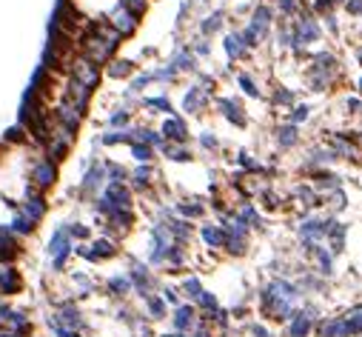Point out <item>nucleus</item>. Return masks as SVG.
<instances>
[{
	"label": "nucleus",
	"instance_id": "obj_25",
	"mask_svg": "<svg viewBox=\"0 0 362 337\" xmlns=\"http://www.w3.org/2000/svg\"><path fill=\"white\" fill-rule=\"evenodd\" d=\"M169 63L174 66V72H177V75H186V72H197V54H194L188 46H186V49H180V52H174Z\"/></svg>",
	"mask_w": 362,
	"mask_h": 337
},
{
	"label": "nucleus",
	"instance_id": "obj_41",
	"mask_svg": "<svg viewBox=\"0 0 362 337\" xmlns=\"http://www.w3.org/2000/svg\"><path fill=\"white\" fill-rule=\"evenodd\" d=\"M128 149H131V158H134L137 163H152V160H155V152H157V149H152V146H146V143H131Z\"/></svg>",
	"mask_w": 362,
	"mask_h": 337
},
{
	"label": "nucleus",
	"instance_id": "obj_4",
	"mask_svg": "<svg viewBox=\"0 0 362 337\" xmlns=\"http://www.w3.org/2000/svg\"><path fill=\"white\" fill-rule=\"evenodd\" d=\"M126 275H128L131 289H134V295H137L140 300L146 297V295H155V292L160 289V286H157V278H155V268H152L149 263L137 260V257H131V260H128Z\"/></svg>",
	"mask_w": 362,
	"mask_h": 337
},
{
	"label": "nucleus",
	"instance_id": "obj_55",
	"mask_svg": "<svg viewBox=\"0 0 362 337\" xmlns=\"http://www.w3.org/2000/svg\"><path fill=\"white\" fill-rule=\"evenodd\" d=\"M345 109L348 112H359L362 109V100L359 97H345Z\"/></svg>",
	"mask_w": 362,
	"mask_h": 337
},
{
	"label": "nucleus",
	"instance_id": "obj_39",
	"mask_svg": "<svg viewBox=\"0 0 362 337\" xmlns=\"http://www.w3.org/2000/svg\"><path fill=\"white\" fill-rule=\"evenodd\" d=\"M311 175H314V183H317V186H325V191L339 189V177H337L334 172H328V169H314Z\"/></svg>",
	"mask_w": 362,
	"mask_h": 337
},
{
	"label": "nucleus",
	"instance_id": "obj_13",
	"mask_svg": "<svg viewBox=\"0 0 362 337\" xmlns=\"http://www.w3.org/2000/svg\"><path fill=\"white\" fill-rule=\"evenodd\" d=\"M128 189H137V191H152V186L157 183V172L152 163H137L131 172H128Z\"/></svg>",
	"mask_w": 362,
	"mask_h": 337
},
{
	"label": "nucleus",
	"instance_id": "obj_31",
	"mask_svg": "<svg viewBox=\"0 0 362 337\" xmlns=\"http://www.w3.org/2000/svg\"><path fill=\"white\" fill-rule=\"evenodd\" d=\"M320 337H348V329H345V320L342 317H328L317 326Z\"/></svg>",
	"mask_w": 362,
	"mask_h": 337
},
{
	"label": "nucleus",
	"instance_id": "obj_2",
	"mask_svg": "<svg viewBox=\"0 0 362 337\" xmlns=\"http://www.w3.org/2000/svg\"><path fill=\"white\" fill-rule=\"evenodd\" d=\"M43 254L49 260V272L52 275H66L68 260L75 257V240H71L66 223H57L54 226V232L49 235V240L43 246Z\"/></svg>",
	"mask_w": 362,
	"mask_h": 337
},
{
	"label": "nucleus",
	"instance_id": "obj_5",
	"mask_svg": "<svg viewBox=\"0 0 362 337\" xmlns=\"http://www.w3.org/2000/svg\"><path fill=\"white\" fill-rule=\"evenodd\" d=\"M109 180H106V163L103 160H89L86 163V169H83V177H80V186H78V194H80V200H95L100 191H103V186H106Z\"/></svg>",
	"mask_w": 362,
	"mask_h": 337
},
{
	"label": "nucleus",
	"instance_id": "obj_15",
	"mask_svg": "<svg viewBox=\"0 0 362 337\" xmlns=\"http://www.w3.org/2000/svg\"><path fill=\"white\" fill-rule=\"evenodd\" d=\"M103 295L106 297H111V300H126L128 295H134V289H131V280H128V275L126 272H117V275H109L106 280H103Z\"/></svg>",
	"mask_w": 362,
	"mask_h": 337
},
{
	"label": "nucleus",
	"instance_id": "obj_1",
	"mask_svg": "<svg viewBox=\"0 0 362 337\" xmlns=\"http://www.w3.org/2000/svg\"><path fill=\"white\" fill-rule=\"evenodd\" d=\"M37 143L18 126L0 138V194L12 206H20L32 194H40L32 183V163H35Z\"/></svg>",
	"mask_w": 362,
	"mask_h": 337
},
{
	"label": "nucleus",
	"instance_id": "obj_45",
	"mask_svg": "<svg viewBox=\"0 0 362 337\" xmlns=\"http://www.w3.org/2000/svg\"><path fill=\"white\" fill-rule=\"evenodd\" d=\"M237 163H240V166H243L248 175H263V172H265V169L260 166V160L248 158V152H240V155H237Z\"/></svg>",
	"mask_w": 362,
	"mask_h": 337
},
{
	"label": "nucleus",
	"instance_id": "obj_53",
	"mask_svg": "<svg viewBox=\"0 0 362 337\" xmlns=\"http://www.w3.org/2000/svg\"><path fill=\"white\" fill-rule=\"evenodd\" d=\"M191 52H194V54H203V57H205V54H211V43H208V40L203 37V40H197V43L191 46Z\"/></svg>",
	"mask_w": 362,
	"mask_h": 337
},
{
	"label": "nucleus",
	"instance_id": "obj_56",
	"mask_svg": "<svg viewBox=\"0 0 362 337\" xmlns=\"http://www.w3.org/2000/svg\"><path fill=\"white\" fill-rule=\"evenodd\" d=\"M325 26H328V29H331L334 35L339 32V26H337V18H334V15H325Z\"/></svg>",
	"mask_w": 362,
	"mask_h": 337
},
{
	"label": "nucleus",
	"instance_id": "obj_57",
	"mask_svg": "<svg viewBox=\"0 0 362 337\" xmlns=\"http://www.w3.org/2000/svg\"><path fill=\"white\" fill-rule=\"evenodd\" d=\"M157 337H188V334H183V331H163V334H157Z\"/></svg>",
	"mask_w": 362,
	"mask_h": 337
},
{
	"label": "nucleus",
	"instance_id": "obj_51",
	"mask_svg": "<svg viewBox=\"0 0 362 337\" xmlns=\"http://www.w3.org/2000/svg\"><path fill=\"white\" fill-rule=\"evenodd\" d=\"M277 46H279V49L291 46V29H288V26H279V32H277Z\"/></svg>",
	"mask_w": 362,
	"mask_h": 337
},
{
	"label": "nucleus",
	"instance_id": "obj_3",
	"mask_svg": "<svg viewBox=\"0 0 362 337\" xmlns=\"http://www.w3.org/2000/svg\"><path fill=\"white\" fill-rule=\"evenodd\" d=\"M117 254H120V246L109 235L86 240V243H75V257H80L86 263H106V260H114Z\"/></svg>",
	"mask_w": 362,
	"mask_h": 337
},
{
	"label": "nucleus",
	"instance_id": "obj_30",
	"mask_svg": "<svg viewBox=\"0 0 362 337\" xmlns=\"http://www.w3.org/2000/svg\"><path fill=\"white\" fill-rule=\"evenodd\" d=\"M223 49H226L229 60H240V57H246V54H248V49H246V43H243L240 32H231V35H226V40H223Z\"/></svg>",
	"mask_w": 362,
	"mask_h": 337
},
{
	"label": "nucleus",
	"instance_id": "obj_46",
	"mask_svg": "<svg viewBox=\"0 0 362 337\" xmlns=\"http://www.w3.org/2000/svg\"><path fill=\"white\" fill-rule=\"evenodd\" d=\"M157 295L166 300V306H169V309H174V306H180V303H183V297H180V289H177V286H163Z\"/></svg>",
	"mask_w": 362,
	"mask_h": 337
},
{
	"label": "nucleus",
	"instance_id": "obj_50",
	"mask_svg": "<svg viewBox=\"0 0 362 337\" xmlns=\"http://www.w3.org/2000/svg\"><path fill=\"white\" fill-rule=\"evenodd\" d=\"M337 6V0H314V12L320 15V18H325V15H331V9Z\"/></svg>",
	"mask_w": 362,
	"mask_h": 337
},
{
	"label": "nucleus",
	"instance_id": "obj_9",
	"mask_svg": "<svg viewBox=\"0 0 362 337\" xmlns=\"http://www.w3.org/2000/svg\"><path fill=\"white\" fill-rule=\"evenodd\" d=\"M334 215H328V218H303L300 220V240H311V243H320V240H325V235H328V229L334 226Z\"/></svg>",
	"mask_w": 362,
	"mask_h": 337
},
{
	"label": "nucleus",
	"instance_id": "obj_10",
	"mask_svg": "<svg viewBox=\"0 0 362 337\" xmlns=\"http://www.w3.org/2000/svg\"><path fill=\"white\" fill-rule=\"evenodd\" d=\"M169 317H171V331H183V334H191L194 326L200 323V314H197L194 303H186V300L180 306H174L169 312Z\"/></svg>",
	"mask_w": 362,
	"mask_h": 337
},
{
	"label": "nucleus",
	"instance_id": "obj_32",
	"mask_svg": "<svg viewBox=\"0 0 362 337\" xmlns=\"http://www.w3.org/2000/svg\"><path fill=\"white\" fill-rule=\"evenodd\" d=\"M334 160H337V155H334L328 146H325V149L320 146V149H314V152L306 158V169H311V172H314V169H322L325 163H334Z\"/></svg>",
	"mask_w": 362,
	"mask_h": 337
},
{
	"label": "nucleus",
	"instance_id": "obj_54",
	"mask_svg": "<svg viewBox=\"0 0 362 337\" xmlns=\"http://www.w3.org/2000/svg\"><path fill=\"white\" fill-rule=\"evenodd\" d=\"M248 334H251V337H271V334H268V329H265V326H260V323H251V326H248Z\"/></svg>",
	"mask_w": 362,
	"mask_h": 337
},
{
	"label": "nucleus",
	"instance_id": "obj_22",
	"mask_svg": "<svg viewBox=\"0 0 362 337\" xmlns=\"http://www.w3.org/2000/svg\"><path fill=\"white\" fill-rule=\"evenodd\" d=\"M106 75L111 78V81H123V78H131L134 72H137V63L134 60H126V57H111L106 66Z\"/></svg>",
	"mask_w": 362,
	"mask_h": 337
},
{
	"label": "nucleus",
	"instance_id": "obj_58",
	"mask_svg": "<svg viewBox=\"0 0 362 337\" xmlns=\"http://www.w3.org/2000/svg\"><path fill=\"white\" fill-rule=\"evenodd\" d=\"M359 92H362V81H359Z\"/></svg>",
	"mask_w": 362,
	"mask_h": 337
},
{
	"label": "nucleus",
	"instance_id": "obj_40",
	"mask_svg": "<svg viewBox=\"0 0 362 337\" xmlns=\"http://www.w3.org/2000/svg\"><path fill=\"white\" fill-rule=\"evenodd\" d=\"M237 83H240L243 95H248V97H257V100L263 97V89H260V86L254 83V78H251L248 72H240V75H237Z\"/></svg>",
	"mask_w": 362,
	"mask_h": 337
},
{
	"label": "nucleus",
	"instance_id": "obj_34",
	"mask_svg": "<svg viewBox=\"0 0 362 337\" xmlns=\"http://www.w3.org/2000/svg\"><path fill=\"white\" fill-rule=\"evenodd\" d=\"M314 257H317V266H320L317 272H320L322 278H331V275H334V254H331L325 246H317V249H314Z\"/></svg>",
	"mask_w": 362,
	"mask_h": 337
},
{
	"label": "nucleus",
	"instance_id": "obj_21",
	"mask_svg": "<svg viewBox=\"0 0 362 337\" xmlns=\"http://www.w3.org/2000/svg\"><path fill=\"white\" fill-rule=\"evenodd\" d=\"M174 215L183 220H200L205 215V203H200V197H186L174 203Z\"/></svg>",
	"mask_w": 362,
	"mask_h": 337
},
{
	"label": "nucleus",
	"instance_id": "obj_28",
	"mask_svg": "<svg viewBox=\"0 0 362 337\" xmlns=\"http://www.w3.org/2000/svg\"><path fill=\"white\" fill-rule=\"evenodd\" d=\"M177 289H180V297H183L186 303H194L205 286H203V280H200L197 275H186V278L180 280V286H177Z\"/></svg>",
	"mask_w": 362,
	"mask_h": 337
},
{
	"label": "nucleus",
	"instance_id": "obj_38",
	"mask_svg": "<svg viewBox=\"0 0 362 337\" xmlns=\"http://www.w3.org/2000/svg\"><path fill=\"white\" fill-rule=\"evenodd\" d=\"M306 78H308V86H311L314 92H328L337 75H322V72H311V69H308Z\"/></svg>",
	"mask_w": 362,
	"mask_h": 337
},
{
	"label": "nucleus",
	"instance_id": "obj_49",
	"mask_svg": "<svg viewBox=\"0 0 362 337\" xmlns=\"http://www.w3.org/2000/svg\"><path fill=\"white\" fill-rule=\"evenodd\" d=\"M200 146L205 152H217V149H220V141H217L214 131H200Z\"/></svg>",
	"mask_w": 362,
	"mask_h": 337
},
{
	"label": "nucleus",
	"instance_id": "obj_12",
	"mask_svg": "<svg viewBox=\"0 0 362 337\" xmlns=\"http://www.w3.org/2000/svg\"><path fill=\"white\" fill-rule=\"evenodd\" d=\"M120 37H131L134 32H137V26H140V18L137 15H131L126 6H117L111 15H109V20H106Z\"/></svg>",
	"mask_w": 362,
	"mask_h": 337
},
{
	"label": "nucleus",
	"instance_id": "obj_6",
	"mask_svg": "<svg viewBox=\"0 0 362 337\" xmlns=\"http://www.w3.org/2000/svg\"><path fill=\"white\" fill-rule=\"evenodd\" d=\"M317 306H303V309H294L291 317H288V337H308L314 331V323H317Z\"/></svg>",
	"mask_w": 362,
	"mask_h": 337
},
{
	"label": "nucleus",
	"instance_id": "obj_11",
	"mask_svg": "<svg viewBox=\"0 0 362 337\" xmlns=\"http://www.w3.org/2000/svg\"><path fill=\"white\" fill-rule=\"evenodd\" d=\"M160 131V138L166 141V143H188V123L180 117V114H166V120H163V126L157 129Z\"/></svg>",
	"mask_w": 362,
	"mask_h": 337
},
{
	"label": "nucleus",
	"instance_id": "obj_36",
	"mask_svg": "<svg viewBox=\"0 0 362 337\" xmlns=\"http://www.w3.org/2000/svg\"><path fill=\"white\" fill-rule=\"evenodd\" d=\"M143 106L149 112H160V114H174V106L166 95H155V97H143Z\"/></svg>",
	"mask_w": 362,
	"mask_h": 337
},
{
	"label": "nucleus",
	"instance_id": "obj_48",
	"mask_svg": "<svg viewBox=\"0 0 362 337\" xmlns=\"http://www.w3.org/2000/svg\"><path fill=\"white\" fill-rule=\"evenodd\" d=\"M277 9H279V15L291 18V15H297L303 6H300V0H277Z\"/></svg>",
	"mask_w": 362,
	"mask_h": 337
},
{
	"label": "nucleus",
	"instance_id": "obj_20",
	"mask_svg": "<svg viewBox=\"0 0 362 337\" xmlns=\"http://www.w3.org/2000/svg\"><path fill=\"white\" fill-rule=\"evenodd\" d=\"M143 306H146V314H143V317H146L149 323H160V320H166L169 317V306H166V300L155 292V295H146V297H143Z\"/></svg>",
	"mask_w": 362,
	"mask_h": 337
},
{
	"label": "nucleus",
	"instance_id": "obj_52",
	"mask_svg": "<svg viewBox=\"0 0 362 337\" xmlns=\"http://www.w3.org/2000/svg\"><path fill=\"white\" fill-rule=\"evenodd\" d=\"M348 15H362V0H342Z\"/></svg>",
	"mask_w": 362,
	"mask_h": 337
},
{
	"label": "nucleus",
	"instance_id": "obj_44",
	"mask_svg": "<svg viewBox=\"0 0 362 337\" xmlns=\"http://www.w3.org/2000/svg\"><path fill=\"white\" fill-rule=\"evenodd\" d=\"M12 215H15V206L9 203L4 194H0V229H9L12 226Z\"/></svg>",
	"mask_w": 362,
	"mask_h": 337
},
{
	"label": "nucleus",
	"instance_id": "obj_17",
	"mask_svg": "<svg viewBox=\"0 0 362 337\" xmlns=\"http://www.w3.org/2000/svg\"><path fill=\"white\" fill-rule=\"evenodd\" d=\"M271 23H274V9L271 6H257L254 9V15H251V23H248V29L260 37V43L268 37V32H271Z\"/></svg>",
	"mask_w": 362,
	"mask_h": 337
},
{
	"label": "nucleus",
	"instance_id": "obj_33",
	"mask_svg": "<svg viewBox=\"0 0 362 337\" xmlns=\"http://www.w3.org/2000/svg\"><path fill=\"white\" fill-rule=\"evenodd\" d=\"M223 23H226V15L223 12H211L208 18H203V23H200V35L203 37H211V35H217L223 29Z\"/></svg>",
	"mask_w": 362,
	"mask_h": 337
},
{
	"label": "nucleus",
	"instance_id": "obj_23",
	"mask_svg": "<svg viewBox=\"0 0 362 337\" xmlns=\"http://www.w3.org/2000/svg\"><path fill=\"white\" fill-rule=\"evenodd\" d=\"M229 215H231L237 223H243L248 232H251V229H263V218H260L257 206H251L248 200H243V206H240L237 212H229Z\"/></svg>",
	"mask_w": 362,
	"mask_h": 337
},
{
	"label": "nucleus",
	"instance_id": "obj_42",
	"mask_svg": "<svg viewBox=\"0 0 362 337\" xmlns=\"http://www.w3.org/2000/svg\"><path fill=\"white\" fill-rule=\"evenodd\" d=\"M128 123H131V109L128 106L111 112V117H109V129H128Z\"/></svg>",
	"mask_w": 362,
	"mask_h": 337
},
{
	"label": "nucleus",
	"instance_id": "obj_29",
	"mask_svg": "<svg viewBox=\"0 0 362 337\" xmlns=\"http://www.w3.org/2000/svg\"><path fill=\"white\" fill-rule=\"evenodd\" d=\"M277 143H279V149H294V146L300 143V129H297L294 123L279 126V129H277Z\"/></svg>",
	"mask_w": 362,
	"mask_h": 337
},
{
	"label": "nucleus",
	"instance_id": "obj_18",
	"mask_svg": "<svg viewBox=\"0 0 362 337\" xmlns=\"http://www.w3.org/2000/svg\"><path fill=\"white\" fill-rule=\"evenodd\" d=\"M268 292H271L274 297H279V300H288V303H294V306H297V300H300V295H303L297 283L285 280V278H274V280L268 283Z\"/></svg>",
	"mask_w": 362,
	"mask_h": 337
},
{
	"label": "nucleus",
	"instance_id": "obj_19",
	"mask_svg": "<svg viewBox=\"0 0 362 337\" xmlns=\"http://www.w3.org/2000/svg\"><path fill=\"white\" fill-rule=\"evenodd\" d=\"M200 237H203L205 249H211V252H223V246H226V232L220 223H203Z\"/></svg>",
	"mask_w": 362,
	"mask_h": 337
},
{
	"label": "nucleus",
	"instance_id": "obj_26",
	"mask_svg": "<svg viewBox=\"0 0 362 337\" xmlns=\"http://www.w3.org/2000/svg\"><path fill=\"white\" fill-rule=\"evenodd\" d=\"M160 152H163V158L171 160V163H191V160H194L188 143H163Z\"/></svg>",
	"mask_w": 362,
	"mask_h": 337
},
{
	"label": "nucleus",
	"instance_id": "obj_7",
	"mask_svg": "<svg viewBox=\"0 0 362 337\" xmlns=\"http://www.w3.org/2000/svg\"><path fill=\"white\" fill-rule=\"evenodd\" d=\"M23 292V275L18 263H0V297L12 300Z\"/></svg>",
	"mask_w": 362,
	"mask_h": 337
},
{
	"label": "nucleus",
	"instance_id": "obj_37",
	"mask_svg": "<svg viewBox=\"0 0 362 337\" xmlns=\"http://www.w3.org/2000/svg\"><path fill=\"white\" fill-rule=\"evenodd\" d=\"M43 323H46V329H49V334H52V337H86V334H80V331H71V329L60 326L49 312L43 314Z\"/></svg>",
	"mask_w": 362,
	"mask_h": 337
},
{
	"label": "nucleus",
	"instance_id": "obj_47",
	"mask_svg": "<svg viewBox=\"0 0 362 337\" xmlns=\"http://www.w3.org/2000/svg\"><path fill=\"white\" fill-rule=\"evenodd\" d=\"M308 117H311V106H308V103H294V106H291V123H294V126L306 123Z\"/></svg>",
	"mask_w": 362,
	"mask_h": 337
},
{
	"label": "nucleus",
	"instance_id": "obj_35",
	"mask_svg": "<svg viewBox=\"0 0 362 337\" xmlns=\"http://www.w3.org/2000/svg\"><path fill=\"white\" fill-rule=\"evenodd\" d=\"M345 329H348V337H356V334H362V306H351L348 312H345Z\"/></svg>",
	"mask_w": 362,
	"mask_h": 337
},
{
	"label": "nucleus",
	"instance_id": "obj_27",
	"mask_svg": "<svg viewBox=\"0 0 362 337\" xmlns=\"http://www.w3.org/2000/svg\"><path fill=\"white\" fill-rule=\"evenodd\" d=\"M345 232H348V226L345 223H339V220H334V226L328 229V235H325V240L331 243V254L337 257V254H342L345 252Z\"/></svg>",
	"mask_w": 362,
	"mask_h": 337
},
{
	"label": "nucleus",
	"instance_id": "obj_14",
	"mask_svg": "<svg viewBox=\"0 0 362 337\" xmlns=\"http://www.w3.org/2000/svg\"><path fill=\"white\" fill-rule=\"evenodd\" d=\"M217 109H220V114L229 123H234L237 129H246L248 126V114H246V109H243V103L237 97H217Z\"/></svg>",
	"mask_w": 362,
	"mask_h": 337
},
{
	"label": "nucleus",
	"instance_id": "obj_16",
	"mask_svg": "<svg viewBox=\"0 0 362 337\" xmlns=\"http://www.w3.org/2000/svg\"><path fill=\"white\" fill-rule=\"evenodd\" d=\"M208 103H211V95L200 83H194V86H188V92L183 97V112L186 114H200V112L208 109Z\"/></svg>",
	"mask_w": 362,
	"mask_h": 337
},
{
	"label": "nucleus",
	"instance_id": "obj_59",
	"mask_svg": "<svg viewBox=\"0 0 362 337\" xmlns=\"http://www.w3.org/2000/svg\"><path fill=\"white\" fill-rule=\"evenodd\" d=\"M359 52H362V49H359Z\"/></svg>",
	"mask_w": 362,
	"mask_h": 337
},
{
	"label": "nucleus",
	"instance_id": "obj_24",
	"mask_svg": "<svg viewBox=\"0 0 362 337\" xmlns=\"http://www.w3.org/2000/svg\"><path fill=\"white\" fill-rule=\"evenodd\" d=\"M311 72H322V75H337L339 72V60L334 52H317L311 54Z\"/></svg>",
	"mask_w": 362,
	"mask_h": 337
},
{
	"label": "nucleus",
	"instance_id": "obj_8",
	"mask_svg": "<svg viewBox=\"0 0 362 337\" xmlns=\"http://www.w3.org/2000/svg\"><path fill=\"white\" fill-rule=\"evenodd\" d=\"M260 312H263L265 317H271V320H288V317H291V312H294V303L274 297V295L268 292V286H263V289H260Z\"/></svg>",
	"mask_w": 362,
	"mask_h": 337
},
{
	"label": "nucleus",
	"instance_id": "obj_43",
	"mask_svg": "<svg viewBox=\"0 0 362 337\" xmlns=\"http://www.w3.org/2000/svg\"><path fill=\"white\" fill-rule=\"evenodd\" d=\"M271 100H274V106H279V109H291L297 97H294V92H291V89L277 86V92H274V97H271Z\"/></svg>",
	"mask_w": 362,
	"mask_h": 337
}]
</instances>
